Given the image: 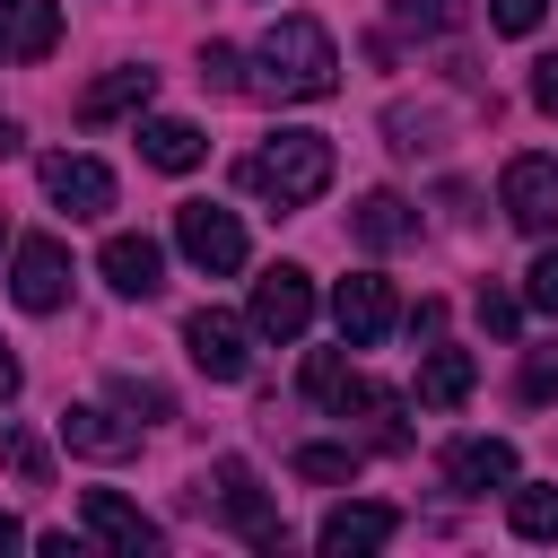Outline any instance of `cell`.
<instances>
[{"instance_id":"cell-1","label":"cell","mask_w":558,"mask_h":558,"mask_svg":"<svg viewBox=\"0 0 558 558\" xmlns=\"http://www.w3.org/2000/svg\"><path fill=\"white\" fill-rule=\"evenodd\" d=\"M262 96H279V105H314V96H331L340 87V52H331V35L314 26V17H279L270 35H262Z\"/></svg>"},{"instance_id":"cell-2","label":"cell","mask_w":558,"mask_h":558,"mask_svg":"<svg viewBox=\"0 0 558 558\" xmlns=\"http://www.w3.org/2000/svg\"><path fill=\"white\" fill-rule=\"evenodd\" d=\"M235 183L262 192V201H279V209H305V201L331 192V140H323V131H270V140L235 166Z\"/></svg>"},{"instance_id":"cell-3","label":"cell","mask_w":558,"mask_h":558,"mask_svg":"<svg viewBox=\"0 0 558 558\" xmlns=\"http://www.w3.org/2000/svg\"><path fill=\"white\" fill-rule=\"evenodd\" d=\"M174 244H183V262L192 270H244V218L235 209H218V201H183L174 209Z\"/></svg>"},{"instance_id":"cell-4","label":"cell","mask_w":558,"mask_h":558,"mask_svg":"<svg viewBox=\"0 0 558 558\" xmlns=\"http://www.w3.org/2000/svg\"><path fill=\"white\" fill-rule=\"evenodd\" d=\"M183 349H192V366H201L209 384H244V375H253V331H244L235 314H218V305L183 314Z\"/></svg>"},{"instance_id":"cell-5","label":"cell","mask_w":558,"mask_h":558,"mask_svg":"<svg viewBox=\"0 0 558 558\" xmlns=\"http://www.w3.org/2000/svg\"><path fill=\"white\" fill-rule=\"evenodd\" d=\"M305 323H314L305 270H296V262H270V270L253 279V331H262V340H305Z\"/></svg>"},{"instance_id":"cell-6","label":"cell","mask_w":558,"mask_h":558,"mask_svg":"<svg viewBox=\"0 0 558 558\" xmlns=\"http://www.w3.org/2000/svg\"><path fill=\"white\" fill-rule=\"evenodd\" d=\"M331 323H340L349 349L384 340V331H392V279H384V270H349V279L331 288Z\"/></svg>"},{"instance_id":"cell-7","label":"cell","mask_w":558,"mask_h":558,"mask_svg":"<svg viewBox=\"0 0 558 558\" xmlns=\"http://www.w3.org/2000/svg\"><path fill=\"white\" fill-rule=\"evenodd\" d=\"M209 480H218V514H227V523H235V532H244L253 549H288V523H279V514L262 506V480H253V471H244L235 453H227V462H218Z\"/></svg>"},{"instance_id":"cell-8","label":"cell","mask_w":558,"mask_h":558,"mask_svg":"<svg viewBox=\"0 0 558 558\" xmlns=\"http://www.w3.org/2000/svg\"><path fill=\"white\" fill-rule=\"evenodd\" d=\"M35 174H44L52 209H70V218H105V209H113V174H105L96 157H70V148H52Z\"/></svg>"},{"instance_id":"cell-9","label":"cell","mask_w":558,"mask_h":558,"mask_svg":"<svg viewBox=\"0 0 558 558\" xmlns=\"http://www.w3.org/2000/svg\"><path fill=\"white\" fill-rule=\"evenodd\" d=\"M9 296H17L26 314H52V305L70 296V253H61V235H26V244H17Z\"/></svg>"},{"instance_id":"cell-10","label":"cell","mask_w":558,"mask_h":558,"mask_svg":"<svg viewBox=\"0 0 558 558\" xmlns=\"http://www.w3.org/2000/svg\"><path fill=\"white\" fill-rule=\"evenodd\" d=\"M445 488H453V497L514 488V445H506V436H453V445H445Z\"/></svg>"},{"instance_id":"cell-11","label":"cell","mask_w":558,"mask_h":558,"mask_svg":"<svg viewBox=\"0 0 558 558\" xmlns=\"http://www.w3.org/2000/svg\"><path fill=\"white\" fill-rule=\"evenodd\" d=\"M506 218L523 235H549L558 227V157H514L506 166Z\"/></svg>"},{"instance_id":"cell-12","label":"cell","mask_w":558,"mask_h":558,"mask_svg":"<svg viewBox=\"0 0 558 558\" xmlns=\"http://www.w3.org/2000/svg\"><path fill=\"white\" fill-rule=\"evenodd\" d=\"M61 445L70 453H96V462H122V453H140V427L113 418V410H96V401H70L61 410Z\"/></svg>"},{"instance_id":"cell-13","label":"cell","mask_w":558,"mask_h":558,"mask_svg":"<svg viewBox=\"0 0 558 558\" xmlns=\"http://www.w3.org/2000/svg\"><path fill=\"white\" fill-rule=\"evenodd\" d=\"M78 514H87V532H96L105 549H131V558L166 541V532H157V523H148L131 497H113V488H87V497H78Z\"/></svg>"},{"instance_id":"cell-14","label":"cell","mask_w":558,"mask_h":558,"mask_svg":"<svg viewBox=\"0 0 558 558\" xmlns=\"http://www.w3.org/2000/svg\"><path fill=\"white\" fill-rule=\"evenodd\" d=\"M392 532H401L392 506H331L314 541H323V558H366V549H384Z\"/></svg>"},{"instance_id":"cell-15","label":"cell","mask_w":558,"mask_h":558,"mask_svg":"<svg viewBox=\"0 0 558 558\" xmlns=\"http://www.w3.org/2000/svg\"><path fill=\"white\" fill-rule=\"evenodd\" d=\"M61 44V0H0V61H44Z\"/></svg>"},{"instance_id":"cell-16","label":"cell","mask_w":558,"mask_h":558,"mask_svg":"<svg viewBox=\"0 0 558 558\" xmlns=\"http://www.w3.org/2000/svg\"><path fill=\"white\" fill-rule=\"evenodd\" d=\"M105 279L122 288V296H157L166 288V253H157V235H105Z\"/></svg>"},{"instance_id":"cell-17","label":"cell","mask_w":558,"mask_h":558,"mask_svg":"<svg viewBox=\"0 0 558 558\" xmlns=\"http://www.w3.org/2000/svg\"><path fill=\"white\" fill-rule=\"evenodd\" d=\"M140 157H148L157 174H192V166L209 157V140H201L183 113H148V122H140Z\"/></svg>"},{"instance_id":"cell-18","label":"cell","mask_w":558,"mask_h":558,"mask_svg":"<svg viewBox=\"0 0 558 558\" xmlns=\"http://www.w3.org/2000/svg\"><path fill=\"white\" fill-rule=\"evenodd\" d=\"M349 235H357L366 253H392V244H410V235H418V209H410L401 192H366V201L349 209Z\"/></svg>"},{"instance_id":"cell-19","label":"cell","mask_w":558,"mask_h":558,"mask_svg":"<svg viewBox=\"0 0 558 558\" xmlns=\"http://www.w3.org/2000/svg\"><path fill=\"white\" fill-rule=\"evenodd\" d=\"M471 384H480V357H471V349H427V357H418V401H427V410H462Z\"/></svg>"},{"instance_id":"cell-20","label":"cell","mask_w":558,"mask_h":558,"mask_svg":"<svg viewBox=\"0 0 558 558\" xmlns=\"http://www.w3.org/2000/svg\"><path fill=\"white\" fill-rule=\"evenodd\" d=\"M157 96V70H105L87 96H78V122H113V113H140Z\"/></svg>"},{"instance_id":"cell-21","label":"cell","mask_w":558,"mask_h":558,"mask_svg":"<svg viewBox=\"0 0 558 558\" xmlns=\"http://www.w3.org/2000/svg\"><path fill=\"white\" fill-rule=\"evenodd\" d=\"M506 523H514L523 541H558V488H514V497H506Z\"/></svg>"},{"instance_id":"cell-22","label":"cell","mask_w":558,"mask_h":558,"mask_svg":"<svg viewBox=\"0 0 558 558\" xmlns=\"http://www.w3.org/2000/svg\"><path fill=\"white\" fill-rule=\"evenodd\" d=\"M0 462H9L26 488H52V462H44V445H35L26 427H0Z\"/></svg>"},{"instance_id":"cell-23","label":"cell","mask_w":558,"mask_h":558,"mask_svg":"<svg viewBox=\"0 0 558 558\" xmlns=\"http://www.w3.org/2000/svg\"><path fill=\"white\" fill-rule=\"evenodd\" d=\"M296 480H331V488H340V480H357V453H349V445H305V453H296Z\"/></svg>"},{"instance_id":"cell-24","label":"cell","mask_w":558,"mask_h":558,"mask_svg":"<svg viewBox=\"0 0 558 558\" xmlns=\"http://www.w3.org/2000/svg\"><path fill=\"white\" fill-rule=\"evenodd\" d=\"M462 17H471V0H401V26H427V35H445Z\"/></svg>"},{"instance_id":"cell-25","label":"cell","mask_w":558,"mask_h":558,"mask_svg":"<svg viewBox=\"0 0 558 558\" xmlns=\"http://www.w3.org/2000/svg\"><path fill=\"white\" fill-rule=\"evenodd\" d=\"M201 87H209V96H235V87H244V70H235V52H227V44H209V52H201Z\"/></svg>"},{"instance_id":"cell-26","label":"cell","mask_w":558,"mask_h":558,"mask_svg":"<svg viewBox=\"0 0 558 558\" xmlns=\"http://www.w3.org/2000/svg\"><path fill=\"white\" fill-rule=\"evenodd\" d=\"M523 401H558V349H532L523 357Z\"/></svg>"},{"instance_id":"cell-27","label":"cell","mask_w":558,"mask_h":558,"mask_svg":"<svg viewBox=\"0 0 558 558\" xmlns=\"http://www.w3.org/2000/svg\"><path fill=\"white\" fill-rule=\"evenodd\" d=\"M480 323H488V331H497V340H506V331H514V323H523V305H514V296H506V288H480Z\"/></svg>"},{"instance_id":"cell-28","label":"cell","mask_w":558,"mask_h":558,"mask_svg":"<svg viewBox=\"0 0 558 558\" xmlns=\"http://www.w3.org/2000/svg\"><path fill=\"white\" fill-rule=\"evenodd\" d=\"M541 9H549V0H488V17H497L506 35H532V26H541Z\"/></svg>"},{"instance_id":"cell-29","label":"cell","mask_w":558,"mask_h":558,"mask_svg":"<svg viewBox=\"0 0 558 558\" xmlns=\"http://www.w3.org/2000/svg\"><path fill=\"white\" fill-rule=\"evenodd\" d=\"M523 296H532L541 314H558V244H549V253L532 262V288H523Z\"/></svg>"},{"instance_id":"cell-30","label":"cell","mask_w":558,"mask_h":558,"mask_svg":"<svg viewBox=\"0 0 558 558\" xmlns=\"http://www.w3.org/2000/svg\"><path fill=\"white\" fill-rule=\"evenodd\" d=\"M532 105H541V113H558V52H541V61H532Z\"/></svg>"},{"instance_id":"cell-31","label":"cell","mask_w":558,"mask_h":558,"mask_svg":"<svg viewBox=\"0 0 558 558\" xmlns=\"http://www.w3.org/2000/svg\"><path fill=\"white\" fill-rule=\"evenodd\" d=\"M17 384H26V375H17V357H9V349H0V410H9V401H17Z\"/></svg>"},{"instance_id":"cell-32","label":"cell","mask_w":558,"mask_h":558,"mask_svg":"<svg viewBox=\"0 0 558 558\" xmlns=\"http://www.w3.org/2000/svg\"><path fill=\"white\" fill-rule=\"evenodd\" d=\"M17 140H26V131H17L9 113H0V157H17Z\"/></svg>"},{"instance_id":"cell-33","label":"cell","mask_w":558,"mask_h":558,"mask_svg":"<svg viewBox=\"0 0 558 558\" xmlns=\"http://www.w3.org/2000/svg\"><path fill=\"white\" fill-rule=\"evenodd\" d=\"M17 541H26V532H17V514H0V549H17Z\"/></svg>"},{"instance_id":"cell-34","label":"cell","mask_w":558,"mask_h":558,"mask_svg":"<svg viewBox=\"0 0 558 558\" xmlns=\"http://www.w3.org/2000/svg\"><path fill=\"white\" fill-rule=\"evenodd\" d=\"M0 235H9V218H0Z\"/></svg>"}]
</instances>
